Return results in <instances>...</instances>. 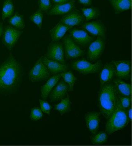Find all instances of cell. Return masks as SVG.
I'll use <instances>...</instances> for the list:
<instances>
[{
	"label": "cell",
	"instance_id": "6da1fadb",
	"mask_svg": "<svg viewBox=\"0 0 132 146\" xmlns=\"http://www.w3.org/2000/svg\"><path fill=\"white\" fill-rule=\"evenodd\" d=\"M22 67L13 56L0 65V94H13L19 88L21 80Z\"/></svg>",
	"mask_w": 132,
	"mask_h": 146
},
{
	"label": "cell",
	"instance_id": "7a4b0ae2",
	"mask_svg": "<svg viewBox=\"0 0 132 146\" xmlns=\"http://www.w3.org/2000/svg\"><path fill=\"white\" fill-rule=\"evenodd\" d=\"M118 96L114 85L105 83L101 86L98 93V102L100 111L104 117L109 118L117 106Z\"/></svg>",
	"mask_w": 132,
	"mask_h": 146
},
{
	"label": "cell",
	"instance_id": "3957f363",
	"mask_svg": "<svg viewBox=\"0 0 132 146\" xmlns=\"http://www.w3.org/2000/svg\"><path fill=\"white\" fill-rule=\"evenodd\" d=\"M130 119L127 115V110L123 108L117 100V106L106 123L105 131L109 135L123 128L129 124Z\"/></svg>",
	"mask_w": 132,
	"mask_h": 146
},
{
	"label": "cell",
	"instance_id": "277c9868",
	"mask_svg": "<svg viewBox=\"0 0 132 146\" xmlns=\"http://www.w3.org/2000/svg\"><path fill=\"white\" fill-rule=\"evenodd\" d=\"M50 73L41 58L29 72V78L32 82H38L49 78Z\"/></svg>",
	"mask_w": 132,
	"mask_h": 146
},
{
	"label": "cell",
	"instance_id": "5b68a950",
	"mask_svg": "<svg viewBox=\"0 0 132 146\" xmlns=\"http://www.w3.org/2000/svg\"><path fill=\"white\" fill-rule=\"evenodd\" d=\"M101 66V63L100 61L92 64L84 59L73 62L72 65L73 70L83 75L96 73L100 70Z\"/></svg>",
	"mask_w": 132,
	"mask_h": 146
},
{
	"label": "cell",
	"instance_id": "8992f818",
	"mask_svg": "<svg viewBox=\"0 0 132 146\" xmlns=\"http://www.w3.org/2000/svg\"><path fill=\"white\" fill-rule=\"evenodd\" d=\"M22 33V31L12 26H6L2 34L3 44L8 49L11 50L16 44Z\"/></svg>",
	"mask_w": 132,
	"mask_h": 146
},
{
	"label": "cell",
	"instance_id": "52a82bcc",
	"mask_svg": "<svg viewBox=\"0 0 132 146\" xmlns=\"http://www.w3.org/2000/svg\"><path fill=\"white\" fill-rule=\"evenodd\" d=\"M63 41L65 54L66 58L68 59L76 58L83 55L84 51L82 50L75 43L70 36H66Z\"/></svg>",
	"mask_w": 132,
	"mask_h": 146
},
{
	"label": "cell",
	"instance_id": "ba28073f",
	"mask_svg": "<svg viewBox=\"0 0 132 146\" xmlns=\"http://www.w3.org/2000/svg\"><path fill=\"white\" fill-rule=\"evenodd\" d=\"M46 57L49 59L64 64L63 44L59 42H53L49 44Z\"/></svg>",
	"mask_w": 132,
	"mask_h": 146
},
{
	"label": "cell",
	"instance_id": "9c48e42d",
	"mask_svg": "<svg viewBox=\"0 0 132 146\" xmlns=\"http://www.w3.org/2000/svg\"><path fill=\"white\" fill-rule=\"evenodd\" d=\"M115 76L120 79L128 80L131 76V62L129 60H113Z\"/></svg>",
	"mask_w": 132,
	"mask_h": 146
},
{
	"label": "cell",
	"instance_id": "30bf717a",
	"mask_svg": "<svg viewBox=\"0 0 132 146\" xmlns=\"http://www.w3.org/2000/svg\"><path fill=\"white\" fill-rule=\"evenodd\" d=\"M105 48V42L103 38L98 37L97 39L90 45L88 51V59L94 61L100 58Z\"/></svg>",
	"mask_w": 132,
	"mask_h": 146
},
{
	"label": "cell",
	"instance_id": "8fae6325",
	"mask_svg": "<svg viewBox=\"0 0 132 146\" xmlns=\"http://www.w3.org/2000/svg\"><path fill=\"white\" fill-rule=\"evenodd\" d=\"M69 32L74 41L82 46L88 45L93 40V38L84 30L74 29L70 30Z\"/></svg>",
	"mask_w": 132,
	"mask_h": 146
},
{
	"label": "cell",
	"instance_id": "7c38bea8",
	"mask_svg": "<svg viewBox=\"0 0 132 146\" xmlns=\"http://www.w3.org/2000/svg\"><path fill=\"white\" fill-rule=\"evenodd\" d=\"M82 28L94 36H98L103 39L105 38V28L100 22L95 21L83 24Z\"/></svg>",
	"mask_w": 132,
	"mask_h": 146
},
{
	"label": "cell",
	"instance_id": "4fadbf2b",
	"mask_svg": "<svg viewBox=\"0 0 132 146\" xmlns=\"http://www.w3.org/2000/svg\"><path fill=\"white\" fill-rule=\"evenodd\" d=\"M69 86L63 80L61 81L52 90L50 93V98L51 102L59 101L66 96L69 90Z\"/></svg>",
	"mask_w": 132,
	"mask_h": 146
},
{
	"label": "cell",
	"instance_id": "5bb4252c",
	"mask_svg": "<svg viewBox=\"0 0 132 146\" xmlns=\"http://www.w3.org/2000/svg\"><path fill=\"white\" fill-rule=\"evenodd\" d=\"M41 58L43 64L52 74L56 75L59 72H63L68 70V68L66 65L56 61L49 59L46 56H42Z\"/></svg>",
	"mask_w": 132,
	"mask_h": 146
},
{
	"label": "cell",
	"instance_id": "9a60e30c",
	"mask_svg": "<svg viewBox=\"0 0 132 146\" xmlns=\"http://www.w3.org/2000/svg\"><path fill=\"white\" fill-rule=\"evenodd\" d=\"M75 6V1H71L63 4H55L51 8L48 12L49 15H62L69 13Z\"/></svg>",
	"mask_w": 132,
	"mask_h": 146
},
{
	"label": "cell",
	"instance_id": "2e32d148",
	"mask_svg": "<svg viewBox=\"0 0 132 146\" xmlns=\"http://www.w3.org/2000/svg\"><path fill=\"white\" fill-rule=\"evenodd\" d=\"M100 115L98 112H88L85 115V118L86 126L89 131L93 134L98 131L100 122Z\"/></svg>",
	"mask_w": 132,
	"mask_h": 146
},
{
	"label": "cell",
	"instance_id": "e0dca14e",
	"mask_svg": "<svg viewBox=\"0 0 132 146\" xmlns=\"http://www.w3.org/2000/svg\"><path fill=\"white\" fill-rule=\"evenodd\" d=\"M115 75V68L113 63H108L105 66L99 76L101 86L111 81Z\"/></svg>",
	"mask_w": 132,
	"mask_h": 146
},
{
	"label": "cell",
	"instance_id": "ac0fdd59",
	"mask_svg": "<svg viewBox=\"0 0 132 146\" xmlns=\"http://www.w3.org/2000/svg\"><path fill=\"white\" fill-rule=\"evenodd\" d=\"M72 28L64 24L60 21L54 28L50 31L52 40L53 42L60 40L63 37L66 32Z\"/></svg>",
	"mask_w": 132,
	"mask_h": 146
},
{
	"label": "cell",
	"instance_id": "d6986e66",
	"mask_svg": "<svg viewBox=\"0 0 132 146\" xmlns=\"http://www.w3.org/2000/svg\"><path fill=\"white\" fill-rule=\"evenodd\" d=\"M83 21V16L78 13L75 12L63 16L61 21L65 25L72 28L74 26L80 25Z\"/></svg>",
	"mask_w": 132,
	"mask_h": 146
},
{
	"label": "cell",
	"instance_id": "ffe728a7",
	"mask_svg": "<svg viewBox=\"0 0 132 146\" xmlns=\"http://www.w3.org/2000/svg\"><path fill=\"white\" fill-rule=\"evenodd\" d=\"M60 74H56L50 78L47 82L41 88V97L44 100L46 99L53 88L56 86L61 78Z\"/></svg>",
	"mask_w": 132,
	"mask_h": 146
},
{
	"label": "cell",
	"instance_id": "44dd1931",
	"mask_svg": "<svg viewBox=\"0 0 132 146\" xmlns=\"http://www.w3.org/2000/svg\"><path fill=\"white\" fill-rule=\"evenodd\" d=\"M114 85L117 94L121 96L131 97V84L117 78L113 81Z\"/></svg>",
	"mask_w": 132,
	"mask_h": 146
},
{
	"label": "cell",
	"instance_id": "7402d4cb",
	"mask_svg": "<svg viewBox=\"0 0 132 146\" xmlns=\"http://www.w3.org/2000/svg\"><path fill=\"white\" fill-rule=\"evenodd\" d=\"M115 13H120L131 8L132 0H111Z\"/></svg>",
	"mask_w": 132,
	"mask_h": 146
},
{
	"label": "cell",
	"instance_id": "603a6c76",
	"mask_svg": "<svg viewBox=\"0 0 132 146\" xmlns=\"http://www.w3.org/2000/svg\"><path fill=\"white\" fill-rule=\"evenodd\" d=\"M14 5L12 0H5L2 9V19L3 20L13 15Z\"/></svg>",
	"mask_w": 132,
	"mask_h": 146
},
{
	"label": "cell",
	"instance_id": "cb8c5ba5",
	"mask_svg": "<svg viewBox=\"0 0 132 146\" xmlns=\"http://www.w3.org/2000/svg\"><path fill=\"white\" fill-rule=\"evenodd\" d=\"M71 101H70L69 97L68 96L67 98L65 99H62L60 103L54 106L55 109L59 111L61 115L62 116L64 114L68 113L71 110Z\"/></svg>",
	"mask_w": 132,
	"mask_h": 146
},
{
	"label": "cell",
	"instance_id": "d4e9b609",
	"mask_svg": "<svg viewBox=\"0 0 132 146\" xmlns=\"http://www.w3.org/2000/svg\"><path fill=\"white\" fill-rule=\"evenodd\" d=\"M9 22L10 25L17 29H23L25 27L23 16L18 13L12 16L9 20Z\"/></svg>",
	"mask_w": 132,
	"mask_h": 146
},
{
	"label": "cell",
	"instance_id": "484cf974",
	"mask_svg": "<svg viewBox=\"0 0 132 146\" xmlns=\"http://www.w3.org/2000/svg\"><path fill=\"white\" fill-rule=\"evenodd\" d=\"M60 75L64 81L69 85L70 90L73 91L74 86L77 79L73 73L71 71H65L61 72Z\"/></svg>",
	"mask_w": 132,
	"mask_h": 146
},
{
	"label": "cell",
	"instance_id": "4316f807",
	"mask_svg": "<svg viewBox=\"0 0 132 146\" xmlns=\"http://www.w3.org/2000/svg\"><path fill=\"white\" fill-rule=\"evenodd\" d=\"M82 12L85 17L86 21L95 19L99 15V11L95 8H83Z\"/></svg>",
	"mask_w": 132,
	"mask_h": 146
},
{
	"label": "cell",
	"instance_id": "83f0119b",
	"mask_svg": "<svg viewBox=\"0 0 132 146\" xmlns=\"http://www.w3.org/2000/svg\"><path fill=\"white\" fill-rule=\"evenodd\" d=\"M43 20V12L40 10L36 11L30 17V21L37 25L40 30L41 29Z\"/></svg>",
	"mask_w": 132,
	"mask_h": 146
},
{
	"label": "cell",
	"instance_id": "f1b7e54d",
	"mask_svg": "<svg viewBox=\"0 0 132 146\" xmlns=\"http://www.w3.org/2000/svg\"><path fill=\"white\" fill-rule=\"evenodd\" d=\"M107 139L108 135L106 133L99 132L92 138L91 142L94 145H102L107 141Z\"/></svg>",
	"mask_w": 132,
	"mask_h": 146
},
{
	"label": "cell",
	"instance_id": "f546056e",
	"mask_svg": "<svg viewBox=\"0 0 132 146\" xmlns=\"http://www.w3.org/2000/svg\"><path fill=\"white\" fill-rule=\"evenodd\" d=\"M43 116L42 111L41 109L37 107L32 108L30 118L33 121H37L42 118Z\"/></svg>",
	"mask_w": 132,
	"mask_h": 146
},
{
	"label": "cell",
	"instance_id": "4dcf8cb0",
	"mask_svg": "<svg viewBox=\"0 0 132 146\" xmlns=\"http://www.w3.org/2000/svg\"><path fill=\"white\" fill-rule=\"evenodd\" d=\"M118 100L121 106L127 110L131 107V97L120 96L117 94Z\"/></svg>",
	"mask_w": 132,
	"mask_h": 146
},
{
	"label": "cell",
	"instance_id": "1f68e13d",
	"mask_svg": "<svg viewBox=\"0 0 132 146\" xmlns=\"http://www.w3.org/2000/svg\"><path fill=\"white\" fill-rule=\"evenodd\" d=\"M39 10L42 12L48 11L51 6V0H39Z\"/></svg>",
	"mask_w": 132,
	"mask_h": 146
},
{
	"label": "cell",
	"instance_id": "d6a6232c",
	"mask_svg": "<svg viewBox=\"0 0 132 146\" xmlns=\"http://www.w3.org/2000/svg\"><path fill=\"white\" fill-rule=\"evenodd\" d=\"M40 106H41V109L43 112L50 115V111L52 108V107L50 106V104L45 100H39Z\"/></svg>",
	"mask_w": 132,
	"mask_h": 146
},
{
	"label": "cell",
	"instance_id": "836d02e7",
	"mask_svg": "<svg viewBox=\"0 0 132 146\" xmlns=\"http://www.w3.org/2000/svg\"><path fill=\"white\" fill-rule=\"evenodd\" d=\"M79 3L85 6H89L91 4L92 0H78Z\"/></svg>",
	"mask_w": 132,
	"mask_h": 146
},
{
	"label": "cell",
	"instance_id": "e575fe53",
	"mask_svg": "<svg viewBox=\"0 0 132 146\" xmlns=\"http://www.w3.org/2000/svg\"><path fill=\"white\" fill-rule=\"evenodd\" d=\"M55 4H63L71 1L72 0H52Z\"/></svg>",
	"mask_w": 132,
	"mask_h": 146
},
{
	"label": "cell",
	"instance_id": "d590c367",
	"mask_svg": "<svg viewBox=\"0 0 132 146\" xmlns=\"http://www.w3.org/2000/svg\"><path fill=\"white\" fill-rule=\"evenodd\" d=\"M127 112L128 117H129V119L131 120L132 119V109L131 107L127 110Z\"/></svg>",
	"mask_w": 132,
	"mask_h": 146
},
{
	"label": "cell",
	"instance_id": "8d00e7d4",
	"mask_svg": "<svg viewBox=\"0 0 132 146\" xmlns=\"http://www.w3.org/2000/svg\"><path fill=\"white\" fill-rule=\"evenodd\" d=\"M3 30H4V28H3V25L0 23V36H1L3 33Z\"/></svg>",
	"mask_w": 132,
	"mask_h": 146
}]
</instances>
